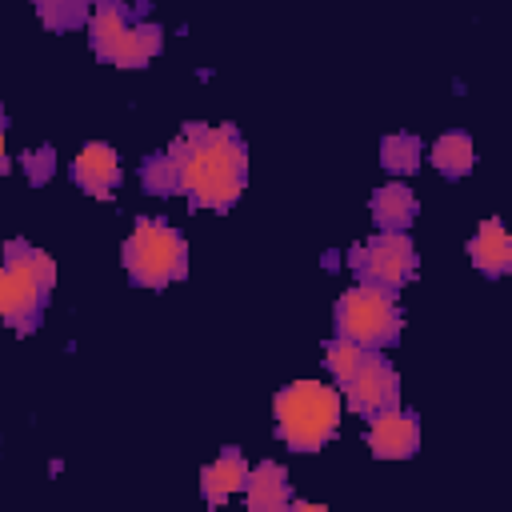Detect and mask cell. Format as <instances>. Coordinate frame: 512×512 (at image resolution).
Wrapping results in <instances>:
<instances>
[{"label":"cell","instance_id":"cell-1","mask_svg":"<svg viewBox=\"0 0 512 512\" xmlns=\"http://www.w3.org/2000/svg\"><path fill=\"white\" fill-rule=\"evenodd\" d=\"M180 168V192L192 208L224 212L240 200L248 180V148L232 124H184L168 144Z\"/></svg>","mask_w":512,"mask_h":512},{"label":"cell","instance_id":"cell-2","mask_svg":"<svg viewBox=\"0 0 512 512\" xmlns=\"http://www.w3.org/2000/svg\"><path fill=\"white\" fill-rule=\"evenodd\" d=\"M52 284H56L52 256L44 248H32L28 240H8L0 260V320L16 336H28L40 324Z\"/></svg>","mask_w":512,"mask_h":512},{"label":"cell","instance_id":"cell-3","mask_svg":"<svg viewBox=\"0 0 512 512\" xmlns=\"http://www.w3.org/2000/svg\"><path fill=\"white\" fill-rule=\"evenodd\" d=\"M340 392L320 380H296L276 392L272 416H276V436L292 452H316L340 432Z\"/></svg>","mask_w":512,"mask_h":512},{"label":"cell","instance_id":"cell-4","mask_svg":"<svg viewBox=\"0 0 512 512\" xmlns=\"http://www.w3.org/2000/svg\"><path fill=\"white\" fill-rule=\"evenodd\" d=\"M88 48L116 68H144L160 48V24L128 8V0H96L88 12Z\"/></svg>","mask_w":512,"mask_h":512},{"label":"cell","instance_id":"cell-5","mask_svg":"<svg viewBox=\"0 0 512 512\" xmlns=\"http://www.w3.org/2000/svg\"><path fill=\"white\" fill-rule=\"evenodd\" d=\"M120 260L140 288H168L188 276V240L164 220H136L120 244Z\"/></svg>","mask_w":512,"mask_h":512},{"label":"cell","instance_id":"cell-6","mask_svg":"<svg viewBox=\"0 0 512 512\" xmlns=\"http://www.w3.org/2000/svg\"><path fill=\"white\" fill-rule=\"evenodd\" d=\"M332 324H336V336H344L360 348H388L400 340L404 312L396 304V292L360 280L356 288L340 292V300L332 308Z\"/></svg>","mask_w":512,"mask_h":512},{"label":"cell","instance_id":"cell-7","mask_svg":"<svg viewBox=\"0 0 512 512\" xmlns=\"http://www.w3.org/2000/svg\"><path fill=\"white\" fill-rule=\"evenodd\" d=\"M348 264L364 284H380V288L396 292L416 276V244L408 240V232L380 228L372 240H364L348 252Z\"/></svg>","mask_w":512,"mask_h":512},{"label":"cell","instance_id":"cell-8","mask_svg":"<svg viewBox=\"0 0 512 512\" xmlns=\"http://www.w3.org/2000/svg\"><path fill=\"white\" fill-rule=\"evenodd\" d=\"M340 388H344V404L356 416H376L400 404V376L384 360V348H368V356L356 364L348 380H340Z\"/></svg>","mask_w":512,"mask_h":512},{"label":"cell","instance_id":"cell-9","mask_svg":"<svg viewBox=\"0 0 512 512\" xmlns=\"http://www.w3.org/2000/svg\"><path fill=\"white\" fill-rule=\"evenodd\" d=\"M364 440L376 460H408L420 448V420H416V412H400V404H396L388 412L368 416Z\"/></svg>","mask_w":512,"mask_h":512},{"label":"cell","instance_id":"cell-10","mask_svg":"<svg viewBox=\"0 0 512 512\" xmlns=\"http://www.w3.org/2000/svg\"><path fill=\"white\" fill-rule=\"evenodd\" d=\"M68 176H72V184H76L80 192L108 200V196L116 192V184L124 180V168H120V156H116L112 144L92 140V144H84V148L76 152V160L68 164Z\"/></svg>","mask_w":512,"mask_h":512},{"label":"cell","instance_id":"cell-11","mask_svg":"<svg viewBox=\"0 0 512 512\" xmlns=\"http://www.w3.org/2000/svg\"><path fill=\"white\" fill-rule=\"evenodd\" d=\"M244 480H248V460H244L240 448L228 444L212 464H204V472H200V492H204L208 504H228V500L244 488Z\"/></svg>","mask_w":512,"mask_h":512},{"label":"cell","instance_id":"cell-12","mask_svg":"<svg viewBox=\"0 0 512 512\" xmlns=\"http://www.w3.org/2000/svg\"><path fill=\"white\" fill-rule=\"evenodd\" d=\"M244 500L252 512H280L292 504V484H288V472L276 464V460H264L256 468H248V480H244Z\"/></svg>","mask_w":512,"mask_h":512},{"label":"cell","instance_id":"cell-13","mask_svg":"<svg viewBox=\"0 0 512 512\" xmlns=\"http://www.w3.org/2000/svg\"><path fill=\"white\" fill-rule=\"evenodd\" d=\"M468 260L484 276H504L512 268V236L504 232L500 220H480V228L468 240Z\"/></svg>","mask_w":512,"mask_h":512},{"label":"cell","instance_id":"cell-14","mask_svg":"<svg viewBox=\"0 0 512 512\" xmlns=\"http://www.w3.org/2000/svg\"><path fill=\"white\" fill-rule=\"evenodd\" d=\"M368 208H372L376 228H388V232H404L416 220V212H420L416 192L408 184H384V188H376L372 200H368Z\"/></svg>","mask_w":512,"mask_h":512},{"label":"cell","instance_id":"cell-15","mask_svg":"<svg viewBox=\"0 0 512 512\" xmlns=\"http://www.w3.org/2000/svg\"><path fill=\"white\" fill-rule=\"evenodd\" d=\"M428 160H432V168H436L440 176H448V180L468 176V172H472V164H476L472 136H468V132H444V136L432 144Z\"/></svg>","mask_w":512,"mask_h":512},{"label":"cell","instance_id":"cell-16","mask_svg":"<svg viewBox=\"0 0 512 512\" xmlns=\"http://www.w3.org/2000/svg\"><path fill=\"white\" fill-rule=\"evenodd\" d=\"M96 0H32L36 16L44 28L52 32H68V28H80L88 24V12H92Z\"/></svg>","mask_w":512,"mask_h":512},{"label":"cell","instance_id":"cell-17","mask_svg":"<svg viewBox=\"0 0 512 512\" xmlns=\"http://www.w3.org/2000/svg\"><path fill=\"white\" fill-rule=\"evenodd\" d=\"M420 136H412V132H388L384 140H380V164L388 168V172H396V176H408V172H416V164H420Z\"/></svg>","mask_w":512,"mask_h":512},{"label":"cell","instance_id":"cell-18","mask_svg":"<svg viewBox=\"0 0 512 512\" xmlns=\"http://www.w3.org/2000/svg\"><path fill=\"white\" fill-rule=\"evenodd\" d=\"M140 184L148 196H176L180 192V168H176V156L164 148L156 156H148L140 164Z\"/></svg>","mask_w":512,"mask_h":512},{"label":"cell","instance_id":"cell-19","mask_svg":"<svg viewBox=\"0 0 512 512\" xmlns=\"http://www.w3.org/2000/svg\"><path fill=\"white\" fill-rule=\"evenodd\" d=\"M364 356H368V348H360V344H352V340H344V336L328 340V348H324V364H328V372L336 376V384L348 380Z\"/></svg>","mask_w":512,"mask_h":512},{"label":"cell","instance_id":"cell-20","mask_svg":"<svg viewBox=\"0 0 512 512\" xmlns=\"http://www.w3.org/2000/svg\"><path fill=\"white\" fill-rule=\"evenodd\" d=\"M24 172H28V180H32V184H44V180L56 172V156H52V148L44 144V148L28 152V156H24Z\"/></svg>","mask_w":512,"mask_h":512},{"label":"cell","instance_id":"cell-21","mask_svg":"<svg viewBox=\"0 0 512 512\" xmlns=\"http://www.w3.org/2000/svg\"><path fill=\"white\" fill-rule=\"evenodd\" d=\"M4 136H8V116L0 108V168H4Z\"/></svg>","mask_w":512,"mask_h":512}]
</instances>
